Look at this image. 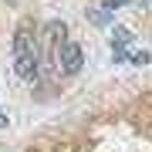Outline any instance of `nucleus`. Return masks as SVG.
Here are the masks:
<instances>
[{
    "label": "nucleus",
    "mask_w": 152,
    "mask_h": 152,
    "mask_svg": "<svg viewBox=\"0 0 152 152\" xmlns=\"http://www.w3.org/2000/svg\"><path fill=\"white\" fill-rule=\"evenodd\" d=\"M64 37H68V24H64V20H48V24H44V41H48L51 58H54V51L61 48Z\"/></svg>",
    "instance_id": "obj_3"
},
{
    "label": "nucleus",
    "mask_w": 152,
    "mask_h": 152,
    "mask_svg": "<svg viewBox=\"0 0 152 152\" xmlns=\"http://www.w3.org/2000/svg\"><path fill=\"white\" fill-rule=\"evenodd\" d=\"M135 44V34L129 27H122V24H115L112 27V48H132Z\"/></svg>",
    "instance_id": "obj_4"
},
{
    "label": "nucleus",
    "mask_w": 152,
    "mask_h": 152,
    "mask_svg": "<svg viewBox=\"0 0 152 152\" xmlns=\"http://www.w3.org/2000/svg\"><path fill=\"white\" fill-rule=\"evenodd\" d=\"M88 14V20H91L95 24V27H105V24H112V10H105V7H91V10H85Z\"/></svg>",
    "instance_id": "obj_5"
},
{
    "label": "nucleus",
    "mask_w": 152,
    "mask_h": 152,
    "mask_svg": "<svg viewBox=\"0 0 152 152\" xmlns=\"http://www.w3.org/2000/svg\"><path fill=\"white\" fill-rule=\"evenodd\" d=\"M14 71L31 85L41 81V51H37V37H34L31 24H20L14 34Z\"/></svg>",
    "instance_id": "obj_1"
},
{
    "label": "nucleus",
    "mask_w": 152,
    "mask_h": 152,
    "mask_svg": "<svg viewBox=\"0 0 152 152\" xmlns=\"http://www.w3.org/2000/svg\"><path fill=\"white\" fill-rule=\"evenodd\" d=\"M0 129H7V115L4 112H0Z\"/></svg>",
    "instance_id": "obj_9"
},
{
    "label": "nucleus",
    "mask_w": 152,
    "mask_h": 152,
    "mask_svg": "<svg viewBox=\"0 0 152 152\" xmlns=\"http://www.w3.org/2000/svg\"><path fill=\"white\" fill-rule=\"evenodd\" d=\"M129 61V48H112V64H122Z\"/></svg>",
    "instance_id": "obj_7"
},
{
    "label": "nucleus",
    "mask_w": 152,
    "mask_h": 152,
    "mask_svg": "<svg viewBox=\"0 0 152 152\" xmlns=\"http://www.w3.org/2000/svg\"><path fill=\"white\" fill-rule=\"evenodd\" d=\"M149 61H152V54H149V51H129V64L142 68V64H149Z\"/></svg>",
    "instance_id": "obj_6"
},
{
    "label": "nucleus",
    "mask_w": 152,
    "mask_h": 152,
    "mask_svg": "<svg viewBox=\"0 0 152 152\" xmlns=\"http://www.w3.org/2000/svg\"><path fill=\"white\" fill-rule=\"evenodd\" d=\"M125 4H135V0H105L102 7H105V10H112V14H115V10H118V7H125Z\"/></svg>",
    "instance_id": "obj_8"
},
{
    "label": "nucleus",
    "mask_w": 152,
    "mask_h": 152,
    "mask_svg": "<svg viewBox=\"0 0 152 152\" xmlns=\"http://www.w3.org/2000/svg\"><path fill=\"white\" fill-rule=\"evenodd\" d=\"M51 61H54V71L61 78H75L81 71V64H85V51H81L78 41H61V48L54 51Z\"/></svg>",
    "instance_id": "obj_2"
}]
</instances>
